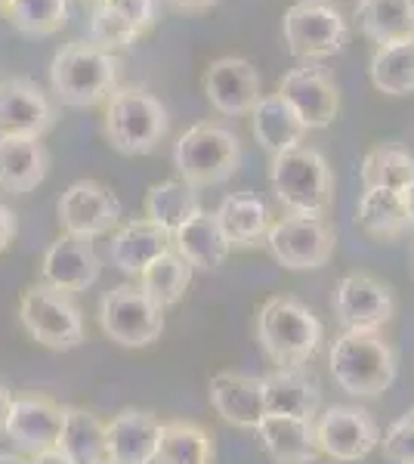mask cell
<instances>
[{
  "label": "cell",
  "mask_w": 414,
  "mask_h": 464,
  "mask_svg": "<svg viewBox=\"0 0 414 464\" xmlns=\"http://www.w3.org/2000/svg\"><path fill=\"white\" fill-rule=\"evenodd\" d=\"M100 4H109V0H93V6H100Z\"/></svg>",
  "instance_id": "obj_47"
},
{
  "label": "cell",
  "mask_w": 414,
  "mask_h": 464,
  "mask_svg": "<svg viewBox=\"0 0 414 464\" xmlns=\"http://www.w3.org/2000/svg\"><path fill=\"white\" fill-rule=\"evenodd\" d=\"M214 437L195 421H168L161 430L155 464H214Z\"/></svg>",
  "instance_id": "obj_32"
},
{
  "label": "cell",
  "mask_w": 414,
  "mask_h": 464,
  "mask_svg": "<svg viewBox=\"0 0 414 464\" xmlns=\"http://www.w3.org/2000/svg\"><path fill=\"white\" fill-rule=\"evenodd\" d=\"M402 198H405V211H409V223L414 229V177H411V183L402 189Z\"/></svg>",
  "instance_id": "obj_44"
},
{
  "label": "cell",
  "mask_w": 414,
  "mask_h": 464,
  "mask_svg": "<svg viewBox=\"0 0 414 464\" xmlns=\"http://www.w3.org/2000/svg\"><path fill=\"white\" fill-rule=\"evenodd\" d=\"M102 464H118V461H111V459H109V461H102Z\"/></svg>",
  "instance_id": "obj_48"
},
{
  "label": "cell",
  "mask_w": 414,
  "mask_h": 464,
  "mask_svg": "<svg viewBox=\"0 0 414 464\" xmlns=\"http://www.w3.org/2000/svg\"><path fill=\"white\" fill-rule=\"evenodd\" d=\"M356 227L374 238H396L411 229L399 189H365L356 208Z\"/></svg>",
  "instance_id": "obj_31"
},
{
  "label": "cell",
  "mask_w": 414,
  "mask_h": 464,
  "mask_svg": "<svg viewBox=\"0 0 414 464\" xmlns=\"http://www.w3.org/2000/svg\"><path fill=\"white\" fill-rule=\"evenodd\" d=\"M118 72L121 63L115 53L96 47L93 41H72L63 44L53 56L50 87L63 106L90 109L115 93Z\"/></svg>",
  "instance_id": "obj_1"
},
{
  "label": "cell",
  "mask_w": 414,
  "mask_h": 464,
  "mask_svg": "<svg viewBox=\"0 0 414 464\" xmlns=\"http://www.w3.org/2000/svg\"><path fill=\"white\" fill-rule=\"evenodd\" d=\"M100 273H102V260H100V254L93 251V242H90V238L69 236V232H63V236L50 245L41 264L43 282L65 291V295L87 291L100 279Z\"/></svg>",
  "instance_id": "obj_18"
},
{
  "label": "cell",
  "mask_w": 414,
  "mask_h": 464,
  "mask_svg": "<svg viewBox=\"0 0 414 464\" xmlns=\"http://www.w3.org/2000/svg\"><path fill=\"white\" fill-rule=\"evenodd\" d=\"M173 6H179V10H207L210 4H217V0H170Z\"/></svg>",
  "instance_id": "obj_43"
},
{
  "label": "cell",
  "mask_w": 414,
  "mask_h": 464,
  "mask_svg": "<svg viewBox=\"0 0 414 464\" xmlns=\"http://www.w3.org/2000/svg\"><path fill=\"white\" fill-rule=\"evenodd\" d=\"M170 248H173L170 232L161 229L152 220H146V217H140V220L124 223V227L111 236L109 257L124 276H137L140 279L142 269L161 257V254H168Z\"/></svg>",
  "instance_id": "obj_21"
},
{
  "label": "cell",
  "mask_w": 414,
  "mask_h": 464,
  "mask_svg": "<svg viewBox=\"0 0 414 464\" xmlns=\"http://www.w3.org/2000/svg\"><path fill=\"white\" fill-rule=\"evenodd\" d=\"M284 50L300 63L337 56L350 41V25L331 0H297L282 16Z\"/></svg>",
  "instance_id": "obj_7"
},
{
  "label": "cell",
  "mask_w": 414,
  "mask_h": 464,
  "mask_svg": "<svg viewBox=\"0 0 414 464\" xmlns=\"http://www.w3.org/2000/svg\"><path fill=\"white\" fill-rule=\"evenodd\" d=\"M331 375L337 387L359 400H374L396 381V353L380 332L343 328V334L331 343Z\"/></svg>",
  "instance_id": "obj_3"
},
{
  "label": "cell",
  "mask_w": 414,
  "mask_h": 464,
  "mask_svg": "<svg viewBox=\"0 0 414 464\" xmlns=\"http://www.w3.org/2000/svg\"><path fill=\"white\" fill-rule=\"evenodd\" d=\"M59 227L69 236L78 238H96L105 236L118 227L121 220V201L109 186L96 183V179H78L56 201Z\"/></svg>",
  "instance_id": "obj_11"
},
{
  "label": "cell",
  "mask_w": 414,
  "mask_h": 464,
  "mask_svg": "<svg viewBox=\"0 0 414 464\" xmlns=\"http://www.w3.org/2000/svg\"><path fill=\"white\" fill-rule=\"evenodd\" d=\"M189 282H192V266L179 257L177 248H170L168 254L152 260L140 276V288L146 291L161 310H170V306H177L183 301Z\"/></svg>",
  "instance_id": "obj_34"
},
{
  "label": "cell",
  "mask_w": 414,
  "mask_h": 464,
  "mask_svg": "<svg viewBox=\"0 0 414 464\" xmlns=\"http://www.w3.org/2000/svg\"><path fill=\"white\" fill-rule=\"evenodd\" d=\"M111 6H115L118 13H124L127 19L133 22L137 28H152L155 22V0H109Z\"/></svg>",
  "instance_id": "obj_39"
},
{
  "label": "cell",
  "mask_w": 414,
  "mask_h": 464,
  "mask_svg": "<svg viewBox=\"0 0 414 464\" xmlns=\"http://www.w3.org/2000/svg\"><path fill=\"white\" fill-rule=\"evenodd\" d=\"M6 4H10V0H0V10H6Z\"/></svg>",
  "instance_id": "obj_46"
},
{
  "label": "cell",
  "mask_w": 414,
  "mask_h": 464,
  "mask_svg": "<svg viewBox=\"0 0 414 464\" xmlns=\"http://www.w3.org/2000/svg\"><path fill=\"white\" fill-rule=\"evenodd\" d=\"M266 245L284 269H319L334 254L337 236L325 217L288 214L273 223Z\"/></svg>",
  "instance_id": "obj_10"
},
{
  "label": "cell",
  "mask_w": 414,
  "mask_h": 464,
  "mask_svg": "<svg viewBox=\"0 0 414 464\" xmlns=\"http://www.w3.org/2000/svg\"><path fill=\"white\" fill-rule=\"evenodd\" d=\"M6 19L25 37H50L69 22V0H10Z\"/></svg>",
  "instance_id": "obj_36"
},
{
  "label": "cell",
  "mask_w": 414,
  "mask_h": 464,
  "mask_svg": "<svg viewBox=\"0 0 414 464\" xmlns=\"http://www.w3.org/2000/svg\"><path fill=\"white\" fill-rule=\"evenodd\" d=\"M251 130L263 152L278 159V155L303 146L310 127L300 121V115L291 109V102L282 93H269L251 111Z\"/></svg>",
  "instance_id": "obj_22"
},
{
  "label": "cell",
  "mask_w": 414,
  "mask_h": 464,
  "mask_svg": "<svg viewBox=\"0 0 414 464\" xmlns=\"http://www.w3.org/2000/svg\"><path fill=\"white\" fill-rule=\"evenodd\" d=\"M368 74H371L374 90H380L387 96L414 93V44L399 41V44L374 47Z\"/></svg>",
  "instance_id": "obj_35"
},
{
  "label": "cell",
  "mask_w": 414,
  "mask_h": 464,
  "mask_svg": "<svg viewBox=\"0 0 414 464\" xmlns=\"http://www.w3.org/2000/svg\"><path fill=\"white\" fill-rule=\"evenodd\" d=\"M334 316L343 328L380 332L393 316V295L380 279L368 273H350L334 288Z\"/></svg>",
  "instance_id": "obj_15"
},
{
  "label": "cell",
  "mask_w": 414,
  "mask_h": 464,
  "mask_svg": "<svg viewBox=\"0 0 414 464\" xmlns=\"http://www.w3.org/2000/svg\"><path fill=\"white\" fill-rule=\"evenodd\" d=\"M266 411L284 418H306L315 421L322 406V387L306 369H275L263 378Z\"/></svg>",
  "instance_id": "obj_25"
},
{
  "label": "cell",
  "mask_w": 414,
  "mask_h": 464,
  "mask_svg": "<svg viewBox=\"0 0 414 464\" xmlns=\"http://www.w3.org/2000/svg\"><path fill=\"white\" fill-rule=\"evenodd\" d=\"M59 449L74 464H102L109 461V421L87 409H65V428Z\"/></svg>",
  "instance_id": "obj_30"
},
{
  "label": "cell",
  "mask_w": 414,
  "mask_h": 464,
  "mask_svg": "<svg viewBox=\"0 0 414 464\" xmlns=\"http://www.w3.org/2000/svg\"><path fill=\"white\" fill-rule=\"evenodd\" d=\"M207 102L226 118H242L257 109L260 96V72L254 63L242 56H220L205 69L201 78Z\"/></svg>",
  "instance_id": "obj_14"
},
{
  "label": "cell",
  "mask_w": 414,
  "mask_h": 464,
  "mask_svg": "<svg viewBox=\"0 0 414 464\" xmlns=\"http://www.w3.org/2000/svg\"><path fill=\"white\" fill-rule=\"evenodd\" d=\"M269 186L288 214L322 217L334 205V174L325 155L313 146H300L278 155L269 164Z\"/></svg>",
  "instance_id": "obj_4"
},
{
  "label": "cell",
  "mask_w": 414,
  "mask_h": 464,
  "mask_svg": "<svg viewBox=\"0 0 414 464\" xmlns=\"http://www.w3.org/2000/svg\"><path fill=\"white\" fill-rule=\"evenodd\" d=\"M100 325L118 347L140 350L161 338L164 310L140 285H115L100 301Z\"/></svg>",
  "instance_id": "obj_9"
},
{
  "label": "cell",
  "mask_w": 414,
  "mask_h": 464,
  "mask_svg": "<svg viewBox=\"0 0 414 464\" xmlns=\"http://www.w3.org/2000/svg\"><path fill=\"white\" fill-rule=\"evenodd\" d=\"M383 455L393 464H414V409L405 411L390 424V430L380 440Z\"/></svg>",
  "instance_id": "obj_38"
},
{
  "label": "cell",
  "mask_w": 414,
  "mask_h": 464,
  "mask_svg": "<svg viewBox=\"0 0 414 464\" xmlns=\"http://www.w3.org/2000/svg\"><path fill=\"white\" fill-rule=\"evenodd\" d=\"M13 396L10 391H6L4 384H0V433H6V424H10V411H13Z\"/></svg>",
  "instance_id": "obj_41"
},
{
  "label": "cell",
  "mask_w": 414,
  "mask_h": 464,
  "mask_svg": "<svg viewBox=\"0 0 414 464\" xmlns=\"http://www.w3.org/2000/svg\"><path fill=\"white\" fill-rule=\"evenodd\" d=\"M32 464H74L63 449H50V452H37L32 455Z\"/></svg>",
  "instance_id": "obj_42"
},
{
  "label": "cell",
  "mask_w": 414,
  "mask_h": 464,
  "mask_svg": "<svg viewBox=\"0 0 414 464\" xmlns=\"http://www.w3.org/2000/svg\"><path fill=\"white\" fill-rule=\"evenodd\" d=\"M411 44H414V34H411Z\"/></svg>",
  "instance_id": "obj_49"
},
{
  "label": "cell",
  "mask_w": 414,
  "mask_h": 464,
  "mask_svg": "<svg viewBox=\"0 0 414 464\" xmlns=\"http://www.w3.org/2000/svg\"><path fill=\"white\" fill-rule=\"evenodd\" d=\"M220 227L226 238L232 242V248H257L260 242H266L269 229H273V214H269L266 201L254 192H232L220 201L217 208Z\"/></svg>",
  "instance_id": "obj_27"
},
{
  "label": "cell",
  "mask_w": 414,
  "mask_h": 464,
  "mask_svg": "<svg viewBox=\"0 0 414 464\" xmlns=\"http://www.w3.org/2000/svg\"><path fill=\"white\" fill-rule=\"evenodd\" d=\"M146 220L158 223L161 229H168L170 236H177L195 214H201L198 192L186 179H161L146 192Z\"/></svg>",
  "instance_id": "obj_29"
},
{
  "label": "cell",
  "mask_w": 414,
  "mask_h": 464,
  "mask_svg": "<svg viewBox=\"0 0 414 464\" xmlns=\"http://www.w3.org/2000/svg\"><path fill=\"white\" fill-rule=\"evenodd\" d=\"M19 322L37 343L50 350H74L84 341V319L72 295L47 285H32L19 297Z\"/></svg>",
  "instance_id": "obj_8"
},
{
  "label": "cell",
  "mask_w": 414,
  "mask_h": 464,
  "mask_svg": "<svg viewBox=\"0 0 414 464\" xmlns=\"http://www.w3.org/2000/svg\"><path fill=\"white\" fill-rule=\"evenodd\" d=\"M257 437L263 452L275 464H315L322 455L315 421H306V418L266 415L257 428Z\"/></svg>",
  "instance_id": "obj_23"
},
{
  "label": "cell",
  "mask_w": 414,
  "mask_h": 464,
  "mask_svg": "<svg viewBox=\"0 0 414 464\" xmlns=\"http://www.w3.org/2000/svg\"><path fill=\"white\" fill-rule=\"evenodd\" d=\"M164 424L152 411L124 409L109 421V459L118 464H155Z\"/></svg>",
  "instance_id": "obj_20"
},
{
  "label": "cell",
  "mask_w": 414,
  "mask_h": 464,
  "mask_svg": "<svg viewBox=\"0 0 414 464\" xmlns=\"http://www.w3.org/2000/svg\"><path fill=\"white\" fill-rule=\"evenodd\" d=\"M63 428H65V406L53 402L50 396H16L13 400V411H10V424H6V433L19 449L25 452H50V449H59V440H63Z\"/></svg>",
  "instance_id": "obj_17"
},
{
  "label": "cell",
  "mask_w": 414,
  "mask_h": 464,
  "mask_svg": "<svg viewBox=\"0 0 414 464\" xmlns=\"http://www.w3.org/2000/svg\"><path fill=\"white\" fill-rule=\"evenodd\" d=\"M168 109L142 87H118L105 102V137L127 159L155 152L168 137Z\"/></svg>",
  "instance_id": "obj_5"
},
{
  "label": "cell",
  "mask_w": 414,
  "mask_h": 464,
  "mask_svg": "<svg viewBox=\"0 0 414 464\" xmlns=\"http://www.w3.org/2000/svg\"><path fill=\"white\" fill-rule=\"evenodd\" d=\"M56 124V109L32 78L0 81V137H37Z\"/></svg>",
  "instance_id": "obj_16"
},
{
  "label": "cell",
  "mask_w": 414,
  "mask_h": 464,
  "mask_svg": "<svg viewBox=\"0 0 414 464\" xmlns=\"http://www.w3.org/2000/svg\"><path fill=\"white\" fill-rule=\"evenodd\" d=\"M242 164V143L217 121L192 124L173 146V168L189 186H220Z\"/></svg>",
  "instance_id": "obj_6"
},
{
  "label": "cell",
  "mask_w": 414,
  "mask_h": 464,
  "mask_svg": "<svg viewBox=\"0 0 414 464\" xmlns=\"http://www.w3.org/2000/svg\"><path fill=\"white\" fill-rule=\"evenodd\" d=\"M140 37H142V28L133 25V22L127 19L124 13H118L111 4L93 6V13H90V37L87 41H93L96 47L115 53V50L133 47Z\"/></svg>",
  "instance_id": "obj_37"
},
{
  "label": "cell",
  "mask_w": 414,
  "mask_h": 464,
  "mask_svg": "<svg viewBox=\"0 0 414 464\" xmlns=\"http://www.w3.org/2000/svg\"><path fill=\"white\" fill-rule=\"evenodd\" d=\"M16 232H19L16 214H13L6 205H0V254L10 251V245L16 242Z\"/></svg>",
  "instance_id": "obj_40"
},
{
  "label": "cell",
  "mask_w": 414,
  "mask_h": 464,
  "mask_svg": "<svg viewBox=\"0 0 414 464\" xmlns=\"http://www.w3.org/2000/svg\"><path fill=\"white\" fill-rule=\"evenodd\" d=\"M173 248H177V254L192 269L214 273V269H220L226 260H229L232 242L226 238L217 211L214 214L201 211V214H195L177 236H173Z\"/></svg>",
  "instance_id": "obj_26"
},
{
  "label": "cell",
  "mask_w": 414,
  "mask_h": 464,
  "mask_svg": "<svg viewBox=\"0 0 414 464\" xmlns=\"http://www.w3.org/2000/svg\"><path fill=\"white\" fill-rule=\"evenodd\" d=\"M210 406L223 421L245 430H257L260 421L269 415L263 378L245 375V372H217L207 384Z\"/></svg>",
  "instance_id": "obj_19"
},
{
  "label": "cell",
  "mask_w": 414,
  "mask_h": 464,
  "mask_svg": "<svg viewBox=\"0 0 414 464\" xmlns=\"http://www.w3.org/2000/svg\"><path fill=\"white\" fill-rule=\"evenodd\" d=\"M257 341L278 369H303L322 343V322L297 297H269L257 313Z\"/></svg>",
  "instance_id": "obj_2"
},
{
  "label": "cell",
  "mask_w": 414,
  "mask_h": 464,
  "mask_svg": "<svg viewBox=\"0 0 414 464\" xmlns=\"http://www.w3.org/2000/svg\"><path fill=\"white\" fill-rule=\"evenodd\" d=\"M0 464H32V459L16 455V452H0Z\"/></svg>",
  "instance_id": "obj_45"
},
{
  "label": "cell",
  "mask_w": 414,
  "mask_h": 464,
  "mask_svg": "<svg viewBox=\"0 0 414 464\" xmlns=\"http://www.w3.org/2000/svg\"><path fill=\"white\" fill-rule=\"evenodd\" d=\"M356 25L368 41L399 44L411 41L414 34V0H359Z\"/></svg>",
  "instance_id": "obj_28"
},
{
  "label": "cell",
  "mask_w": 414,
  "mask_h": 464,
  "mask_svg": "<svg viewBox=\"0 0 414 464\" xmlns=\"http://www.w3.org/2000/svg\"><path fill=\"white\" fill-rule=\"evenodd\" d=\"M359 177H362V189H399L402 192L414 177V155L396 143H380L365 152Z\"/></svg>",
  "instance_id": "obj_33"
},
{
  "label": "cell",
  "mask_w": 414,
  "mask_h": 464,
  "mask_svg": "<svg viewBox=\"0 0 414 464\" xmlns=\"http://www.w3.org/2000/svg\"><path fill=\"white\" fill-rule=\"evenodd\" d=\"M275 93L291 102L310 130L331 127L341 115V87L319 63H300L297 69L284 72Z\"/></svg>",
  "instance_id": "obj_12"
},
{
  "label": "cell",
  "mask_w": 414,
  "mask_h": 464,
  "mask_svg": "<svg viewBox=\"0 0 414 464\" xmlns=\"http://www.w3.org/2000/svg\"><path fill=\"white\" fill-rule=\"evenodd\" d=\"M322 455L334 461H362L380 446V428L365 409L331 406L315 418Z\"/></svg>",
  "instance_id": "obj_13"
},
{
  "label": "cell",
  "mask_w": 414,
  "mask_h": 464,
  "mask_svg": "<svg viewBox=\"0 0 414 464\" xmlns=\"http://www.w3.org/2000/svg\"><path fill=\"white\" fill-rule=\"evenodd\" d=\"M50 152L37 137H0V189L25 196L47 179Z\"/></svg>",
  "instance_id": "obj_24"
}]
</instances>
